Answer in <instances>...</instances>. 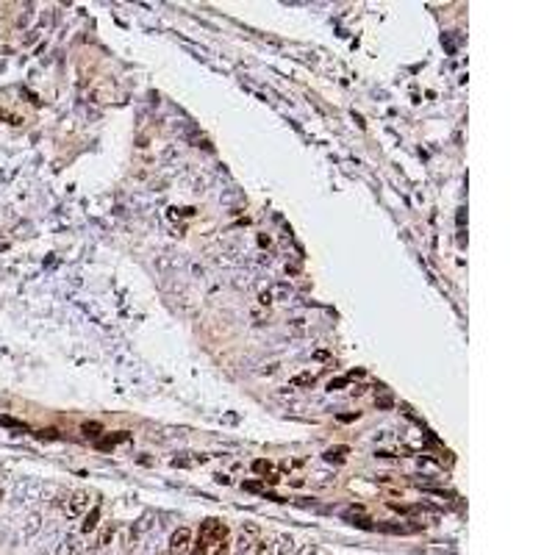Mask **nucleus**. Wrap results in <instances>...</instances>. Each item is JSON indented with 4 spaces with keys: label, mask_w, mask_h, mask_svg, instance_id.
Instances as JSON below:
<instances>
[{
    "label": "nucleus",
    "mask_w": 555,
    "mask_h": 555,
    "mask_svg": "<svg viewBox=\"0 0 555 555\" xmlns=\"http://www.w3.org/2000/svg\"><path fill=\"white\" fill-rule=\"evenodd\" d=\"M84 549H86V544H84L81 533H70L59 544V555H84Z\"/></svg>",
    "instance_id": "obj_6"
},
{
    "label": "nucleus",
    "mask_w": 555,
    "mask_h": 555,
    "mask_svg": "<svg viewBox=\"0 0 555 555\" xmlns=\"http://www.w3.org/2000/svg\"><path fill=\"white\" fill-rule=\"evenodd\" d=\"M258 538H261V527L253 525V522H245L236 533V555H247L250 549H256Z\"/></svg>",
    "instance_id": "obj_2"
},
{
    "label": "nucleus",
    "mask_w": 555,
    "mask_h": 555,
    "mask_svg": "<svg viewBox=\"0 0 555 555\" xmlns=\"http://www.w3.org/2000/svg\"><path fill=\"white\" fill-rule=\"evenodd\" d=\"M100 527V505H92L89 511L84 513V522H81V536H89Z\"/></svg>",
    "instance_id": "obj_8"
},
{
    "label": "nucleus",
    "mask_w": 555,
    "mask_h": 555,
    "mask_svg": "<svg viewBox=\"0 0 555 555\" xmlns=\"http://www.w3.org/2000/svg\"><path fill=\"white\" fill-rule=\"evenodd\" d=\"M214 555H231V544H228V538H225V541H220V544L214 547Z\"/></svg>",
    "instance_id": "obj_17"
},
{
    "label": "nucleus",
    "mask_w": 555,
    "mask_h": 555,
    "mask_svg": "<svg viewBox=\"0 0 555 555\" xmlns=\"http://www.w3.org/2000/svg\"><path fill=\"white\" fill-rule=\"evenodd\" d=\"M192 555H209V544H206L203 538H197V541L192 544Z\"/></svg>",
    "instance_id": "obj_14"
},
{
    "label": "nucleus",
    "mask_w": 555,
    "mask_h": 555,
    "mask_svg": "<svg viewBox=\"0 0 555 555\" xmlns=\"http://www.w3.org/2000/svg\"><path fill=\"white\" fill-rule=\"evenodd\" d=\"M294 552V538L292 536H281L275 544V555H292Z\"/></svg>",
    "instance_id": "obj_9"
},
{
    "label": "nucleus",
    "mask_w": 555,
    "mask_h": 555,
    "mask_svg": "<svg viewBox=\"0 0 555 555\" xmlns=\"http://www.w3.org/2000/svg\"><path fill=\"white\" fill-rule=\"evenodd\" d=\"M253 555H275V544L269 541V538H258V544H256V552Z\"/></svg>",
    "instance_id": "obj_10"
},
{
    "label": "nucleus",
    "mask_w": 555,
    "mask_h": 555,
    "mask_svg": "<svg viewBox=\"0 0 555 555\" xmlns=\"http://www.w3.org/2000/svg\"><path fill=\"white\" fill-rule=\"evenodd\" d=\"M192 538H195V533H192V527H175L172 536H169V552L172 555H186L192 549Z\"/></svg>",
    "instance_id": "obj_4"
},
{
    "label": "nucleus",
    "mask_w": 555,
    "mask_h": 555,
    "mask_svg": "<svg viewBox=\"0 0 555 555\" xmlns=\"http://www.w3.org/2000/svg\"><path fill=\"white\" fill-rule=\"evenodd\" d=\"M200 538H203L209 547H217L220 541H225L228 538V525L220 519H206L203 525H200Z\"/></svg>",
    "instance_id": "obj_3"
},
{
    "label": "nucleus",
    "mask_w": 555,
    "mask_h": 555,
    "mask_svg": "<svg viewBox=\"0 0 555 555\" xmlns=\"http://www.w3.org/2000/svg\"><path fill=\"white\" fill-rule=\"evenodd\" d=\"M153 555H172V552H169V549H167V547H161V549H155V552H153Z\"/></svg>",
    "instance_id": "obj_21"
},
{
    "label": "nucleus",
    "mask_w": 555,
    "mask_h": 555,
    "mask_svg": "<svg viewBox=\"0 0 555 555\" xmlns=\"http://www.w3.org/2000/svg\"><path fill=\"white\" fill-rule=\"evenodd\" d=\"M128 439V433H120V436H108V439H103L100 442V447H114L117 442H125Z\"/></svg>",
    "instance_id": "obj_15"
},
{
    "label": "nucleus",
    "mask_w": 555,
    "mask_h": 555,
    "mask_svg": "<svg viewBox=\"0 0 555 555\" xmlns=\"http://www.w3.org/2000/svg\"><path fill=\"white\" fill-rule=\"evenodd\" d=\"M81 430H84V436H92V439H95V436H100V425H97V422H86Z\"/></svg>",
    "instance_id": "obj_16"
},
{
    "label": "nucleus",
    "mask_w": 555,
    "mask_h": 555,
    "mask_svg": "<svg viewBox=\"0 0 555 555\" xmlns=\"http://www.w3.org/2000/svg\"><path fill=\"white\" fill-rule=\"evenodd\" d=\"M344 453H347V447H333V450L325 453V461H341V458H344Z\"/></svg>",
    "instance_id": "obj_13"
},
{
    "label": "nucleus",
    "mask_w": 555,
    "mask_h": 555,
    "mask_svg": "<svg viewBox=\"0 0 555 555\" xmlns=\"http://www.w3.org/2000/svg\"><path fill=\"white\" fill-rule=\"evenodd\" d=\"M253 469H256V472H261L264 478H267L269 472H272V464H269V461H264V458H258V461H253Z\"/></svg>",
    "instance_id": "obj_12"
},
{
    "label": "nucleus",
    "mask_w": 555,
    "mask_h": 555,
    "mask_svg": "<svg viewBox=\"0 0 555 555\" xmlns=\"http://www.w3.org/2000/svg\"><path fill=\"white\" fill-rule=\"evenodd\" d=\"M0 500H3V489H0Z\"/></svg>",
    "instance_id": "obj_22"
},
{
    "label": "nucleus",
    "mask_w": 555,
    "mask_h": 555,
    "mask_svg": "<svg viewBox=\"0 0 555 555\" xmlns=\"http://www.w3.org/2000/svg\"><path fill=\"white\" fill-rule=\"evenodd\" d=\"M89 502H92V497H89V491H84V489H75V491H70V494L61 500V511L70 516V519H81L86 511H89Z\"/></svg>",
    "instance_id": "obj_1"
},
{
    "label": "nucleus",
    "mask_w": 555,
    "mask_h": 555,
    "mask_svg": "<svg viewBox=\"0 0 555 555\" xmlns=\"http://www.w3.org/2000/svg\"><path fill=\"white\" fill-rule=\"evenodd\" d=\"M114 533H117V525H114V522H106V525L97 530L95 544H89V549H84V555H106V549H108V544H111Z\"/></svg>",
    "instance_id": "obj_5"
},
{
    "label": "nucleus",
    "mask_w": 555,
    "mask_h": 555,
    "mask_svg": "<svg viewBox=\"0 0 555 555\" xmlns=\"http://www.w3.org/2000/svg\"><path fill=\"white\" fill-rule=\"evenodd\" d=\"M344 383H347V378H336V381H330V383H328V389H330V392H336V389H341Z\"/></svg>",
    "instance_id": "obj_18"
},
{
    "label": "nucleus",
    "mask_w": 555,
    "mask_h": 555,
    "mask_svg": "<svg viewBox=\"0 0 555 555\" xmlns=\"http://www.w3.org/2000/svg\"><path fill=\"white\" fill-rule=\"evenodd\" d=\"M316 383V375L314 372H303V375H294L292 378V386H314Z\"/></svg>",
    "instance_id": "obj_11"
},
{
    "label": "nucleus",
    "mask_w": 555,
    "mask_h": 555,
    "mask_svg": "<svg viewBox=\"0 0 555 555\" xmlns=\"http://www.w3.org/2000/svg\"><path fill=\"white\" fill-rule=\"evenodd\" d=\"M289 297H292V286H289V283H278V286L261 292V303L264 305L275 303V300H289Z\"/></svg>",
    "instance_id": "obj_7"
},
{
    "label": "nucleus",
    "mask_w": 555,
    "mask_h": 555,
    "mask_svg": "<svg viewBox=\"0 0 555 555\" xmlns=\"http://www.w3.org/2000/svg\"><path fill=\"white\" fill-rule=\"evenodd\" d=\"M303 555H316V547H311V544H308V547L303 549Z\"/></svg>",
    "instance_id": "obj_20"
},
{
    "label": "nucleus",
    "mask_w": 555,
    "mask_h": 555,
    "mask_svg": "<svg viewBox=\"0 0 555 555\" xmlns=\"http://www.w3.org/2000/svg\"><path fill=\"white\" fill-rule=\"evenodd\" d=\"M378 406H381V408H389V406H392V397H381V400H378Z\"/></svg>",
    "instance_id": "obj_19"
}]
</instances>
